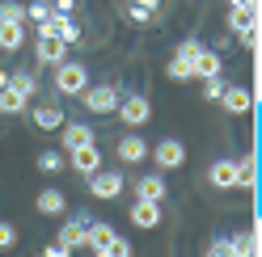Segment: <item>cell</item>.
<instances>
[{"label":"cell","instance_id":"cell-5","mask_svg":"<svg viewBox=\"0 0 262 257\" xmlns=\"http://www.w3.org/2000/svg\"><path fill=\"white\" fill-rule=\"evenodd\" d=\"M85 182H89V194H93V198H106V202L119 198L123 190H127V177H123L119 169H106V165L97 169V173H89Z\"/></svg>","mask_w":262,"mask_h":257},{"label":"cell","instance_id":"cell-2","mask_svg":"<svg viewBox=\"0 0 262 257\" xmlns=\"http://www.w3.org/2000/svg\"><path fill=\"white\" fill-rule=\"evenodd\" d=\"M119 97H123V89L110 85V80H102V85H89L85 93H80V106H85L93 118H106V114H114Z\"/></svg>","mask_w":262,"mask_h":257},{"label":"cell","instance_id":"cell-12","mask_svg":"<svg viewBox=\"0 0 262 257\" xmlns=\"http://www.w3.org/2000/svg\"><path fill=\"white\" fill-rule=\"evenodd\" d=\"M207 182H211V190H237V160H228V156L211 160L207 165Z\"/></svg>","mask_w":262,"mask_h":257},{"label":"cell","instance_id":"cell-24","mask_svg":"<svg viewBox=\"0 0 262 257\" xmlns=\"http://www.w3.org/2000/svg\"><path fill=\"white\" fill-rule=\"evenodd\" d=\"M250 25H258V9H228V34H245Z\"/></svg>","mask_w":262,"mask_h":257},{"label":"cell","instance_id":"cell-36","mask_svg":"<svg viewBox=\"0 0 262 257\" xmlns=\"http://www.w3.org/2000/svg\"><path fill=\"white\" fill-rule=\"evenodd\" d=\"M131 5H136L144 17H157V9H161V0H131Z\"/></svg>","mask_w":262,"mask_h":257},{"label":"cell","instance_id":"cell-32","mask_svg":"<svg viewBox=\"0 0 262 257\" xmlns=\"http://www.w3.org/2000/svg\"><path fill=\"white\" fill-rule=\"evenodd\" d=\"M203 257H237V253H233V245H228V236H216V240L207 245Z\"/></svg>","mask_w":262,"mask_h":257},{"label":"cell","instance_id":"cell-15","mask_svg":"<svg viewBox=\"0 0 262 257\" xmlns=\"http://www.w3.org/2000/svg\"><path fill=\"white\" fill-rule=\"evenodd\" d=\"M97 135H93V126L89 122H63L59 126V143H63V152H72V148H85V143H93Z\"/></svg>","mask_w":262,"mask_h":257},{"label":"cell","instance_id":"cell-10","mask_svg":"<svg viewBox=\"0 0 262 257\" xmlns=\"http://www.w3.org/2000/svg\"><path fill=\"white\" fill-rule=\"evenodd\" d=\"M68 55H72L68 42H59V38H34V59H38V68H55V63H63Z\"/></svg>","mask_w":262,"mask_h":257},{"label":"cell","instance_id":"cell-6","mask_svg":"<svg viewBox=\"0 0 262 257\" xmlns=\"http://www.w3.org/2000/svg\"><path fill=\"white\" fill-rule=\"evenodd\" d=\"M148 156L157 160V169H161V173L182 169V165H186V143H178V139H157L152 148H148Z\"/></svg>","mask_w":262,"mask_h":257},{"label":"cell","instance_id":"cell-3","mask_svg":"<svg viewBox=\"0 0 262 257\" xmlns=\"http://www.w3.org/2000/svg\"><path fill=\"white\" fill-rule=\"evenodd\" d=\"M38 38H59V42H68V46H80V25L72 13H47V17L38 21Z\"/></svg>","mask_w":262,"mask_h":257},{"label":"cell","instance_id":"cell-38","mask_svg":"<svg viewBox=\"0 0 262 257\" xmlns=\"http://www.w3.org/2000/svg\"><path fill=\"white\" fill-rule=\"evenodd\" d=\"M228 9H258V0H228Z\"/></svg>","mask_w":262,"mask_h":257},{"label":"cell","instance_id":"cell-41","mask_svg":"<svg viewBox=\"0 0 262 257\" xmlns=\"http://www.w3.org/2000/svg\"><path fill=\"white\" fill-rule=\"evenodd\" d=\"M34 257H42V253H34Z\"/></svg>","mask_w":262,"mask_h":257},{"label":"cell","instance_id":"cell-1","mask_svg":"<svg viewBox=\"0 0 262 257\" xmlns=\"http://www.w3.org/2000/svg\"><path fill=\"white\" fill-rule=\"evenodd\" d=\"M89 85H93V80H89V68H85V63H76V59L55 63V93H59V97H80Z\"/></svg>","mask_w":262,"mask_h":257},{"label":"cell","instance_id":"cell-21","mask_svg":"<svg viewBox=\"0 0 262 257\" xmlns=\"http://www.w3.org/2000/svg\"><path fill=\"white\" fill-rule=\"evenodd\" d=\"M258 219H254V228L250 232H237V236H228V245H233V253L237 257H258Z\"/></svg>","mask_w":262,"mask_h":257},{"label":"cell","instance_id":"cell-25","mask_svg":"<svg viewBox=\"0 0 262 257\" xmlns=\"http://www.w3.org/2000/svg\"><path fill=\"white\" fill-rule=\"evenodd\" d=\"M34 165H38V173H59V169H68V156H63V148H42Z\"/></svg>","mask_w":262,"mask_h":257},{"label":"cell","instance_id":"cell-23","mask_svg":"<svg viewBox=\"0 0 262 257\" xmlns=\"http://www.w3.org/2000/svg\"><path fill=\"white\" fill-rule=\"evenodd\" d=\"M9 85L17 89L26 101H30V97H38V76L30 72V68H17V72H9Z\"/></svg>","mask_w":262,"mask_h":257},{"label":"cell","instance_id":"cell-20","mask_svg":"<svg viewBox=\"0 0 262 257\" xmlns=\"http://www.w3.org/2000/svg\"><path fill=\"white\" fill-rule=\"evenodd\" d=\"M26 21H0V51H21Z\"/></svg>","mask_w":262,"mask_h":257},{"label":"cell","instance_id":"cell-39","mask_svg":"<svg viewBox=\"0 0 262 257\" xmlns=\"http://www.w3.org/2000/svg\"><path fill=\"white\" fill-rule=\"evenodd\" d=\"M89 257H110V253L106 249H89Z\"/></svg>","mask_w":262,"mask_h":257},{"label":"cell","instance_id":"cell-16","mask_svg":"<svg viewBox=\"0 0 262 257\" xmlns=\"http://www.w3.org/2000/svg\"><path fill=\"white\" fill-rule=\"evenodd\" d=\"M114 152H119L123 165H144V156H148V143H144L136 131H131V135H123L119 143H114Z\"/></svg>","mask_w":262,"mask_h":257},{"label":"cell","instance_id":"cell-17","mask_svg":"<svg viewBox=\"0 0 262 257\" xmlns=\"http://www.w3.org/2000/svg\"><path fill=\"white\" fill-rule=\"evenodd\" d=\"M34 207H38V215H63L68 211V194L63 190H55V186H47V190H38V198H34Z\"/></svg>","mask_w":262,"mask_h":257},{"label":"cell","instance_id":"cell-37","mask_svg":"<svg viewBox=\"0 0 262 257\" xmlns=\"http://www.w3.org/2000/svg\"><path fill=\"white\" fill-rule=\"evenodd\" d=\"M55 13H76V0H51Z\"/></svg>","mask_w":262,"mask_h":257},{"label":"cell","instance_id":"cell-28","mask_svg":"<svg viewBox=\"0 0 262 257\" xmlns=\"http://www.w3.org/2000/svg\"><path fill=\"white\" fill-rule=\"evenodd\" d=\"M0 21H26V5L21 0H0Z\"/></svg>","mask_w":262,"mask_h":257},{"label":"cell","instance_id":"cell-4","mask_svg":"<svg viewBox=\"0 0 262 257\" xmlns=\"http://www.w3.org/2000/svg\"><path fill=\"white\" fill-rule=\"evenodd\" d=\"M114 114H119L123 126H131V131H136V126H144V122L152 118V106H148V97H144V93H123L119 106H114Z\"/></svg>","mask_w":262,"mask_h":257},{"label":"cell","instance_id":"cell-27","mask_svg":"<svg viewBox=\"0 0 262 257\" xmlns=\"http://www.w3.org/2000/svg\"><path fill=\"white\" fill-rule=\"evenodd\" d=\"M165 76L178 80V85H186V80H194V68H190L186 59H178V55H173V59H169V68H165Z\"/></svg>","mask_w":262,"mask_h":257},{"label":"cell","instance_id":"cell-18","mask_svg":"<svg viewBox=\"0 0 262 257\" xmlns=\"http://www.w3.org/2000/svg\"><path fill=\"white\" fill-rule=\"evenodd\" d=\"M190 68H194V80H207V76H220L224 72V59H220V51L203 46V51L190 59Z\"/></svg>","mask_w":262,"mask_h":257},{"label":"cell","instance_id":"cell-26","mask_svg":"<svg viewBox=\"0 0 262 257\" xmlns=\"http://www.w3.org/2000/svg\"><path fill=\"white\" fill-rule=\"evenodd\" d=\"M26 106H30V101H26L13 85H5V89H0V114H9V118H13V114H26Z\"/></svg>","mask_w":262,"mask_h":257},{"label":"cell","instance_id":"cell-19","mask_svg":"<svg viewBox=\"0 0 262 257\" xmlns=\"http://www.w3.org/2000/svg\"><path fill=\"white\" fill-rule=\"evenodd\" d=\"M114 236H119V232H114L110 223H102V219H89L85 223V249H106Z\"/></svg>","mask_w":262,"mask_h":257},{"label":"cell","instance_id":"cell-29","mask_svg":"<svg viewBox=\"0 0 262 257\" xmlns=\"http://www.w3.org/2000/svg\"><path fill=\"white\" fill-rule=\"evenodd\" d=\"M17 249V228L9 219H0V253H13Z\"/></svg>","mask_w":262,"mask_h":257},{"label":"cell","instance_id":"cell-22","mask_svg":"<svg viewBox=\"0 0 262 257\" xmlns=\"http://www.w3.org/2000/svg\"><path fill=\"white\" fill-rule=\"evenodd\" d=\"M254 186H258V156L245 152L237 160V190H254Z\"/></svg>","mask_w":262,"mask_h":257},{"label":"cell","instance_id":"cell-30","mask_svg":"<svg viewBox=\"0 0 262 257\" xmlns=\"http://www.w3.org/2000/svg\"><path fill=\"white\" fill-rule=\"evenodd\" d=\"M220 93H224V76H207L203 80V101H220Z\"/></svg>","mask_w":262,"mask_h":257},{"label":"cell","instance_id":"cell-11","mask_svg":"<svg viewBox=\"0 0 262 257\" xmlns=\"http://www.w3.org/2000/svg\"><path fill=\"white\" fill-rule=\"evenodd\" d=\"M131 194H136V198H148V202H165L169 186H165V177H161V173H144V177L131 182Z\"/></svg>","mask_w":262,"mask_h":257},{"label":"cell","instance_id":"cell-13","mask_svg":"<svg viewBox=\"0 0 262 257\" xmlns=\"http://www.w3.org/2000/svg\"><path fill=\"white\" fill-rule=\"evenodd\" d=\"M85 223H89V211H76L72 219H63V228H59V245H68L72 253L76 249H85Z\"/></svg>","mask_w":262,"mask_h":257},{"label":"cell","instance_id":"cell-40","mask_svg":"<svg viewBox=\"0 0 262 257\" xmlns=\"http://www.w3.org/2000/svg\"><path fill=\"white\" fill-rule=\"evenodd\" d=\"M5 85H9V72H5V68H0V89H5Z\"/></svg>","mask_w":262,"mask_h":257},{"label":"cell","instance_id":"cell-9","mask_svg":"<svg viewBox=\"0 0 262 257\" xmlns=\"http://www.w3.org/2000/svg\"><path fill=\"white\" fill-rule=\"evenodd\" d=\"M30 122H34L38 131H59V126L68 122V110H59V101H38L30 110Z\"/></svg>","mask_w":262,"mask_h":257},{"label":"cell","instance_id":"cell-31","mask_svg":"<svg viewBox=\"0 0 262 257\" xmlns=\"http://www.w3.org/2000/svg\"><path fill=\"white\" fill-rule=\"evenodd\" d=\"M203 46H207V42H199V38H186V42H178V51H173V55H178V59H186V63H190L194 55H199V51H203Z\"/></svg>","mask_w":262,"mask_h":257},{"label":"cell","instance_id":"cell-35","mask_svg":"<svg viewBox=\"0 0 262 257\" xmlns=\"http://www.w3.org/2000/svg\"><path fill=\"white\" fill-rule=\"evenodd\" d=\"M42 257H72V249L59 245V240H51V245H42Z\"/></svg>","mask_w":262,"mask_h":257},{"label":"cell","instance_id":"cell-7","mask_svg":"<svg viewBox=\"0 0 262 257\" xmlns=\"http://www.w3.org/2000/svg\"><path fill=\"white\" fill-rule=\"evenodd\" d=\"M127 219H131V228H144V232H152V228H161L165 211H161V202L136 198V202H131V211H127Z\"/></svg>","mask_w":262,"mask_h":257},{"label":"cell","instance_id":"cell-14","mask_svg":"<svg viewBox=\"0 0 262 257\" xmlns=\"http://www.w3.org/2000/svg\"><path fill=\"white\" fill-rule=\"evenodd\" d=\"M220 106L228 110V114H250V110H254V93L245 89V85H224Z\"/></svg>","mask_w":262,"mask_h":257},{"label":"cell","instance_id":"cell-34","mask_svg":"<svg viewBox=\"0 0 262 257\" xmlns=\"http://www.w3.org/2000/svg\"><path fill=\"white\" fill-rule=\"evenodd\" d=\"M106 253H110V257H136V249H131V245H127L123 236H114L110 245H106Z\"/></svg>","mask_w":262,"mask_h":257},{"label":"cell","instance_id":"cell-33","mask_svg":"<svg viewBox=\"0 0 262 257\" xmlns=\"http://www.w3.org/2000/svg\"><path fill=\"white\" fill-rule=\"evenodd\" d=\"M47 13H51V0H34V5H26V21H34V25H38Z\"/></svg>","mask_w":262,"mask_h":257},{"label":"cell","instance_id":"cell-8","mask_svg":"<svg viewBox=\"0 0 262 257\" xmlns=\"http://www.w3.org/2000/svg\"><path fill=\"white\" fill-rule=\"evenodd\" d=\"M68 156V169H76L80 177H89V173H97L106 165L102 160V148H97V143H85V148H72V152H63Z\"/></svg>","mask_w":262,"mask_h":257}]
</instances>
